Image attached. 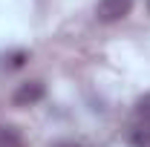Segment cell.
<instances>
[{"label":"cell","instance_id":"6da1fadb","mask_svg":"<svg viewBox=\"0 0 150 147\" xmlns=\"http://www.w3.org/2000/svg\"><path fill=\"white\" fill-rule=\"evenodd\" d=\"M133 9V0H98L95 3V18L101 23H115L124 20Z\"/></svg>","mask_w":150,"mask_h":147},{"label":"cell","instance_id":"7a4b0ae2","mask_svg":"<svg viewBox=\"0 0 150 147\" xmlns=\"http://www.w3.org/2000/svg\"><path fill=\"white\" fill-rule=\"evenodd\" d=\"M43 95H46L43 81H26V84H20L18 90H15L12 104H15V107H32L38 101H43Z\"/></svg>","mask_w":150,"mask_h":147},{"label":"cell","instance_id":"3957f363","mask_svg":"<svg viewBox=\"0 0 150 147\" xmlns=\"http://www.w3.org/2000/svg\"><path fill=\"white\" fill-rule=\"evenodd\" d=\"M127 144L130 147H150V121L133 118L130 130H127Z\"/></svg>","mask_w":150,"mask_h":147},{"label":"cell","instance_id":"277c9868","mask_svg":"<svg viewBox=\"0 0 150 147\" xmlns=\"http://www.w3.org/2000/svg\"><path fill=\"white\" fill-rule=\"evenodd\" d=\"M0 147H23L20 130L12 127V124H3V127H0Z\"/></svg>","mask_w":150,"mask_h":147},{"label":"cell","instance_id":"5b68a950","mask_svg":"<svg viewBox=\"0 0 150 147\" xmlns=\"http://www.w3.org/2000/svg\"><path fill=\"white\" fill-rule=\"evenodd\" d=\"M0 61H3V66H6V69H20V66L29 61V52H23V49H15V52H6Z\"/></svg>","mask_w":150,"mask_h":147},{"label":"cell","instance_id":"8992f818","mask_svg":"<svg viewBox=\"0 0 150 147\" xmlns=\"http://www.w3.org/2000/svg\"><path fill=\"white\" fill-rule=\"evenodd\" d=\"M136 118H139V121H150V95H144V98L136 104Z\"/></svg>","mask_w":150,"mask_h":147},{"label":"cell","instance_id":"52a82bcc","mask_svg":"<svg viewBox=\"0 0 150 147\" xmlns=\"http://www.w3.org/2000/svg\"><path fill=\"white\" fill-rule=\"evenodd\" d=\"M55 147H81V144H75V141H61V144H55Z\"/></svg>","mask_w":150,"mask_h":147},{"label":"cell","instance_id":"ba28073f","mask_svg":"<svg viewBox=\"0 0 150 147\" xmlns=\"http://www.w3.org/2000/svg\"><path fill=\"white\" fill-rule=\"evenodd\" d=\"M147 6H150V0H147Z\"/></svg>","mask_w":150,"mask_h":147}]
</instances>
